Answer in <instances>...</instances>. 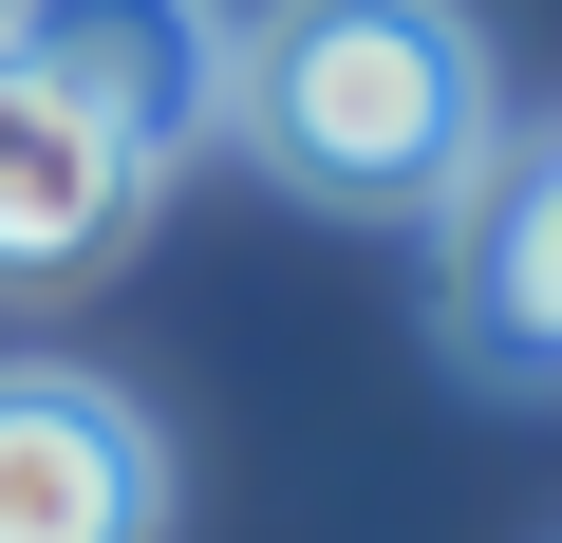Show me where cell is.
<instances>
[{"instance_id": "277c9868", "label": "cell", "mask_w": 562, "mask_h": 543, "mask_svg": "<svg viewBox=\"0 0 562 543\" xmlns=\"http://www.w3.org/2000/svg\"><path fill=\"white\" fill-rule=\"evenodd\" d=\"M132 206H150V169L0 57V282H76V262H113Z\"/></svg>"}, {"instance_id": "6da1fadb", "label": "cell", "mask_w": 562, "mask_h": 543, "mask_svg": "<svg viewBox=\"0 0 562 543\" xmlns=\"http://www.w3.org/2000/svg\"><path fill=\"white\" fill-rule=\"evenodd\" d=\"M225 132L357 225H431L487 188V57L450 0H262L225 38Z\"/></svg>"}, {"instance_id": "7a4b0ae2", "label": "cell", "mask_w": 562, "mask_h": 543, "mask_svg": "<svg viewBox=\"0 0 562 543\" xmlns=\"http://www.w3.org/2000/svg\"><path fill=\"white\" fill-rule=\"evenodd\" d=\"M0 57L57 113H94L132 169H169L225 113V0H0Z\"/></svg>"}, {"instance_id": "5b68a950", "label": "cell", "mask_w": 562, "mask_h": 543, "mask_svg": "<svg viewBox=\"0 0 562 543\" xmlns=\"http://www.w3.org/2000/svg\"><path fill=\"white\" fill-rule=\"evenodd\" d=\"M450 301H469V357H487V375H562V150H525V169L469 188Z\"/></svg>"}, {"instance_id": "3957f363", "label": "cell", "mask_w": 562, "mask_h": 543, "mask_svg": "<svg viewBox=\"0 0 562 543\" xmlns=\"http://www.w3.org/2000/svg\"><path fill=\"white\" fill-rule=\"evenodd\" d=\"M0 543H169V450L113 375L0 357Z\"/></svg>"}]
</instances>
